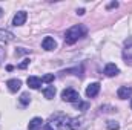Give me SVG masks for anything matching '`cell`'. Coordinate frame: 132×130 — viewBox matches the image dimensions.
<instances>
[{
    "instance_id": "cell-1",
    "label": "cell",
    "mask_w": 132,
    "mask_h": 130,
    "mask_svg": "<svg viewBox=\"0 0 132 130\" xmlns=\"http://www.w3.org/2000/svg\"><path fill=\"white\" fill-rule=\"evenodd\" d=\"M69 118L63 115V113H55L49 118V121L46 123V126L43 127V130H65L68 127Z\"/></svg>"
},
{
    "instance_id": "cell-2",
    "label": "cell",
    "mask_w": 132,
    "mask_h": 130,
    "mask_svg": "<svg viewBox=\"0 0 132 130\" xmlns=\"http://www.w3.org/2000/svg\"><path fill=\"white\" fill-rule=\"evenodd\" d=\"M86 35V28L83 25H77V26H72L69 28L65 34V43L66 44H74L75 41H78V38L85 37Z\"/></svg>"
},
{
    "instance_id": "cell-3",
    "label": "cell",
    "mask_w": 132,
    "mask_h": 130,
    "mask_svg": "<svg viewBox=\"0 0 132 130\" xmlns=\"http://www.w3.org/2000/svg\"><path fill=\"white\" fill-rule=\"evenodd\" d=\"M62 99L66 103H77V101H80V95L74 89H65L62 92Z\"/></svg>"
},
{
    "instance_id": "cell-4",
    "label": "cell",
    "mask_w": 132,
    "mask_h": 130,
    "mask_svg": "<svg viewBox=\"0 0 132 130\" xmlns=\"http://www.w3.org/2000/svg\"><path fill=\"white\" fill-rule=\"evenodd\" d=\"M68 127L71 130H83L85 127V119L80 116H75V118H69V123H68Z\"/></svg>"
},
{
    "instance_id": "cell-5",
    "label": "cell",
    "mask_w": 132,
    "mask_h": 130,
    "mask_svg": "<svg viewBox=\"0 0 132 130\" xmlns=\"http://www.w3.org/2000/svg\"><path fill=\"white\" fill-rule=\"evenodd\" d=\"M26 18H28L26 12H25V11H19V12L14 15V18H12V25H14V26H22V25L26 22Z\"/></svg>"
},
{
    "instance_id": "cell-6",
    "label": "cell",
    "mask_w": 132,
    "mask_h": 130,
    "mask_svg": "<svg viewBox=\"0 0 132 130\" xmlns=\"http://www.w3.org/2000/svg\"><path fill=\"white\" fill-rule=\"evenodd\" d=\"M42 48L45 51H54L57 48V43H55V40L52 37H45L43 41H42Z\"/></svg>"
},
{
    "instance_id": "cell-7",
    "label": "cell",
    "mask_w": 132,
    "mask_h": 130,
    "mask_svg": "<svg viewBox=\"0 0 132 130\" xmlns=\"http://www.w3.org/2000/svg\"><path fill=\"white\" fill-rule=\"evenodd\" d=\"M98 92H100V83H91L86 87V97H89V98L97 97Z\"/></svg>"
},
{
    "instance_id": "cell-8",
    "label": "cell",
    "mask_w": 132,
    "mask_h": 130,
    "mask_svg": "<svg viewBox=\"0 0 132 130\" xmlns=\"http://www.w3.org/2000/svg\"><path fill=\"white\" fill-rule=\"evenodd\" d=\"M117 95L120 99H128V98H132V87H128V86H121L117 92Z\"/></svg>"
},
{
    "instance_id": "cell-9",
    "label": "cell",
    "mask_w": 132,
    "mask_h": 130,
    "mask_svg": "<svg viewBox=\"0 0 132 130\" xmlns=\"http://www.w3.org/2000/svg\"><path fill=\"white\" fill-rule=\"evenodd\" d=\"M43 129V119L35 116L29 121V126H28V130H42Z\"/></svg>"
},
{
    "instance_id": "cell-10",
    "label": "cell",
    "mask_w": 132,
    "mask_h": 130,
    "mask_svg": "<svg viewBox=\"0 0 132 130\" xmlns=\"http://www.w3.org/2000/svg\"><path fill=\"white\" fill-rule=\"evenodd\" d=\"M6 86H8L9 92H17V90H20V87H22V81L17 80V78H12V80H8Z\"/></svg>"
},
{
    "instance_id": "cell-11",
    "label": "cell",
    "mask_w": 132,
    "mask_h": 130,
    "mask_svg": "<svg viewBox=\"0 0 132 130\" xmlns=\"http://www.w3.org/2000/svg\"><path fill=\"white\" fill-rule=\"evenodd\" d=\"M104 73L108 77H115V75L120 73V69L114 64V63H108V64L104 66Z\"/></svg>"
},
{
    "instance_id": "cell-12",
    "label": "cell",
    "mask_w": 132,
    "mask_h": 130,
    "mask_svg": "<svg viewBox=\"0 0 132 130\" xmlns=\"http://www.w3.org/2000/svg\"><path fill=\"white\" fill-rule=\"evenodd\" d=\"M26 83H28V86L31 87V89H40V86H42V78H38V77H29L28 80H26Z\"/></svg>"
},
{
    "instance_id": "cell-13",
    "label": "cell",
    "mask_w": 132,
    "mask_h": 130,
    "mask_svg": "<svg viewBox=\"0 0 132 130\" xmlns=\"http://www.w3.org/2000/svg\"><path fill=\"white\" fill-rule=\"evenodd\" d=\"M123 60L126 64L132 66V46H128L125 51H123Z\"/></svg>"
},
{
    "instance_id": "cell-14",
    "label": "cell",
    "mask_w": 132,
    "mask_h": 130,
    "mask_svg": "<svg viewBox=\"0 0 132 130\" xmlns=\"http://www.w3.org/2000/svg\"><path fill=\"white\" fill-rule=\"evenodd\" d=\"M0 40L2 41H12L14 40V34L5 29H0Z\"/></svg>"
},
{
    "instance_id": "cell-15",
    "label": "cell",
    "mask_w": 132,
    "mask_h": 130,
    "mask_svg": "<svg viewBox=\"0 0 132 130\" xmlns=\"http://www.w3.org/2000/svg\"><path fill=\"white\" fill-rule=\"evenodd\" d=\"M43 95L48 98V99H52L55 95V87L54 86H48L46 89H43Z\"/></svg>"
},
{
    "instance_id": "cell-16",
    "label": "cell",
    "mask_w": 132,
    "mask_h": 130,
    "mask_svg": "<svg viewBox=\"0 0 132 130\" xmlns=\"http://www.w3.org/2000/svg\"><path fill=\"white\" fill-rule=\"evenodd\" d=\"M20 103H22L23 106H28V104L31 103V97H29V94H28V92L22 94V97H20Z\"/></svg>"
},
{
    "instance_id": "cell-17",
    "label": "cell",
    "mask_w": 132,
    "mask_h": 130,
    "mask_svg": "<svg viewBox=\"0 0 132 130\" xmlns=\"http://www.w3.org/2000/svg\"><path fill=\"white\" fill-rule=\"evenodd\" d=\"M106 127H108V130H118L120 129V124L117 121H108L106 123Z\"/></svg>"
},
{
    "instance_id": "cell-18",
    "label": "cell",
    "mask_w": 132,
    "mask_h": 130,
    "mask_svg": "<svg viewBox=\"0 0 132 130\" xmlns=\"http://www.w3.org/2000/svg\"><path fill=\"white\" fill-rule=\"evenodd\" d=\"M54 78H55V77H54V73H46V75L42 78V81H43V83H52V81H54Z\"/></svg>"
},
{
    "instance_id": "cell-19",
    "label": "cell",
    "mask_w": 132,
    "mask_h": 130,
    "mask_svg": "<svg viewBox=\"0 0 132 130\" xmlns=\"http://www.w3.org/2000/svg\"><path fill=\"white\" fill-rule=\"evenodd\" d=\"M74 106H75L77 109H83V110H85V109H88V106H89V104H88V103H81V101H77V103H74Z\"/></svg>"
},
{
    "instance_id": "cell-20",
    "label": "cell",
    "mask_w": 132,
    "mask_h": 130,
    "mask_svg": "<svg viewBox=\"0 0 132 130\" xmlns=\"http://www.w3.org/2000/svg\"><path fill=\"white\" fill-rule=\"evenodd\" d=\"M5 55H6V52H5V48H3V46H0V64H2V61L5 60Z\"/></svg>"
},
{
    "instance_id": "cell-21",
    "label": "cell",
    "mask_w": 132,
    "mask_h": 130,
    "mask_svg": "<svg viewBox=\"0 0 132 130\" xmlns=\"http://www.w3.org/2000/svg\"><path fill=\"white\" fill-rule=\"evenodd\" d=\"M28 64H29V60L26 58V60H23V63L19 64V67H20V69H25V67H28Z\"/></svg>"
},
{
    "instance_id": "cell-22",
    "label": "cell",
    "mask_w": 132,
    "mask_h": 130,
    "mask_svg": "<svg viewBox=\"0 0 132 130\" xmlns=\"http://www.w3.org/2000/svg\"><path fill=\"white\" fill-rule=\"evenodd\" d=\"M23 54H28V51L23 49V48H20L19 51H15V55H23Z\"/></svg>"
},
{
    "instance_id": "cell-23",
    "label": "cell",
    "mask_w": 132,
    "mask_h": 130,
    "mask_svg": "<svg viewBox=\"0 0 132 130\" xmlns=\"http://www.w3.org/2000/svg\"><path fill=\"white\" fill-rule=\"evenodd\" d=\"M117 6H118V3H117V2H112V3H109V5H108V8H109V9H111V8H117Z\"/></svg>"
},
{
    "instance_id": "cell-24",
    "label": "cell",
    "mask_w": 132,
    "mask_h": 130,
    "mask_svg": "<svg viewBox=\"0 0 132 130\" xmlns=\"http://www.w3.org/2000/svg\"><path fill=\"white\" fill-rule=\"evenodd\" d=\"M77 14H78V15H83V14H85V9H83V8H81V9H78V11H77Z\"/></svg>"
},
{
    "instance_id": "cell-25",
    "label": "cell",
    "mask_w": 132,
    "mask_h": 130,
    "mask_svg": "<svg viewBox=\"0 0 132 130\" xmlns=\"http://www.w3.org/2000/svg\"><path fill=\"white\" fill-rule=\"evenodd\" d=\"M2 15H3V9L0 8V17H2Z\"/></svg>"
},
{
    "instance_id": "cell-26",
    "label": "cell",
    "mask_w": 132,
    "mask_h": 130,
    "mask_svg": "<svg viewBox=\"0 0 132 130\" xmlns=\"http://www.w3.org/2000/svg\"><path fill=\"white\" fill-rule=\"evenodd\" d=\"M131 107H132V101H131Z\"/></svg>"
}]
</instances>
